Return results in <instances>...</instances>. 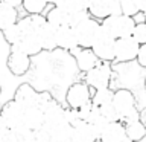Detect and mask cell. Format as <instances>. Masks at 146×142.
Listing matches in <instances>:
<instances>
[{"instance_id": "1", "label": "cell", "mask_w": 146, "mask_h": 142, "mask_svg": "<svg viewBox=\"0 0 146 142\" xmlns=\"http://www.w3.org/2000/svg\"><path fill=\"white\" fill-rule=\"evenodd\" d=\"M135 25H137V21L134 17H128V15H123V14L110 15L100 21V26L116 40L125 38V37H131Z\"/></svg>"}, {"instance_id": "2", "label": "cell", "mask_w": 146, "mask_h": 142, "mask_svg": "<svg viewBox=\"0 0 146 142\" xmlns=\"http://www.w3.org/2000/svg\"><path fill=\"white\" fill-rule=\"evenodd\" d=\"M99 27H100V23L91 15L73 26L75 34H76V40H78V46L84 49H91L93 41L99 32Z\"/></svg>"}, {"instance_id": "3", "label": "cell", "mask_w": 146, "mask_h": 142, "mask_svg": "<svg viewBox=\"0 0 146 142\" xmlns=\"http://www.w3.org/2000/svg\"><path fill=\"white\" fill-rule=\"evenodd\" d=\"M114 46H116V38H113L102 26L99 27V32L93 41L91 50L98 57L99 61H114Z\"/></svg>"}, {"instance_id": "4", "label": "cell", "mask_w": 146, "mask_h": 142, "mask_svg": "<svg viewBox=\"0 0 146 142\" xmlns=\"http://www.w3.org/2000/svg\"><path fill=\"white\" fill-rule=\"evenodd\" d=\"M111 104H113V107L116 109L119 118H120V122L125 121L126 118H129L131 115L137 113L134 93L128 89H119V90L114 92Z\"/></svg>"}, {"instance_id": "5", "label": "cell", "mask_w": 146, "mask_h": 142, "mask_svg": "<svg viewBox=\"0 0 146 142\" xmlns=\"http://www.w3.org/2000/svg\"><path fill=\"white\" fill-rule=\"evenodd\" d=\"M111 75H113V70H111L110 63L99 61L91 70L85 72V82L90 87H93L94 90L105 89V87H110Z\"/></svg>"}, {"instance_id": "6", "label": "cell", "mask_w": 146, "mask_h": 142, "mask_svg": "<svg viewBox=\"0 0 146 142\" xmlns=\"http://www.w3.org/2000/svg\"><path fill=\"white\" fill-rule=\"evenodd\" d=\"M66 102L67 107L70 109H81L84 105L91 102V92H90V86L87 82H73V84L67 89L66 93Z\"/></svg>"}, {"instance_id": "7", "label": "cell", "mask_w": 146, "mask_h": 142, "mask_svg": "<svg viewBox=\"0 0 146 142\" xmlns=\"http://www.w3.org/2000/svg\"><path fill=\"white\" fill-rule=\"evenodd\" d=\"M140 44L132 38V37H125V38H117L116 46H114V61L117 63H129L134 61L139 54Z\"/></svg>"}, {"instance_id": "8", "label": "cell", "mask_w": 146, "mask_h": 142, "mask_svg": "<svg viewBox=\"0 0 146 142\" xmlns=\"http://www.w3.org/2000/svg\"><path fill=\"white\" fill-rule=\"evenodd\" d=\"M87 11L96 20H104L110 15H116L120 12L119 0H88V8Z\"/></svg>"}, {"instance_id": "9", "label": "cell", "mask_w": 146, "mask_h": 142, "mask_svg": "<svg viewBox=\"0 0 146 142\" xmlns=\"http://www.w3.org/2000/svg\"><path fill=\"white\" fill-rule=\"evenodd\" d=\"M0 116L6 122L8 128H18L23 127V116H25V109L14 99L8 101L2 105Z\"/></svg>"}, {"instance_id": "10", "label": "cell", "mask_w": 146, "mask_h": 142, "mask_svg": "<svg viewBox=\"0 0 146 142\" xmlns=\"http://www.w3.org/2000/svg\"><path fill=\"white\" fill-rule=\"evenodd\" d=\"M6 66L12 75L21 76L25 73H27V70L31 69V57L23 54L21 50L11 48V52H9L8 60H6Z\"/></svg>"}, {"instance_id": "11", "label": "cell", "mask_w": 146, "mask_h": 142, "mask_svg": "<svg viewBox=\"0 0 146 142\" xmlns=\"http://www.w3.org/2000/svg\"><path fill=\"white\" fill-rule=\"evenodd\" d=\"M38 98H40V92H36L34 87L27 82H23L17 87L15 93H14V101L18 102L23 109H31L38 105Z\"/></svg>"}, {"instance_id": "12", "label": "cell", "mask_w": 146, "mask_h": 142, "mask_svg": "<svg viewBox=\"0 0 146 142\" xmlns=\"http://www.w3.org/2000/svg\"><path fill=\"white\" fill-rule=\"evenodd\" d=\"M14 49L21 50L23 54L29 55V57H34V55H38L41 50H43V46H41L38 32H26L23 34V37L20 38L17 44L11 46Z\"/></svg>"}, {"instance_id": "13", "label": "cell", "mask_w": 146, "mask_h": 142, "mask_svg": "<svg viewBox=\"0 0 146 142\" xmlns=\"http://www.w3.org/2000/svg\"><path fill=\"white\" fill-rule=\"evenodd\" d=\"M122 124L125 125V133L126 137L132 142H140L146 136V127L145 124L140 121L139 112L131 115L129 118H126L125 121H122Z\"/></svg>"}, {"instance_id": "14", "label": "cell", "mask_w": 146, "mask_h": 142, "mask_svg": "<svg viewBox=\"0 0 146 142\" xmlns=\"http://www.w3.org/2000/svg\"><path fill=\"white\" fill-rule=\"evenodd\" d=\"M126 139L125 125L120 121L108 122L99 135V142H123Z\"/></svg>"}, {"instance_id": "15", "label": "cell", "mask_w": 146, "mask_h": 142, "mask_svg": "<svg viewBox=\"0 0 146 142\" xmlns=\"http://www.w3.org/2000/svg\"><path fill=\"white\" fill-rule=\"evenodd\" d=\"M99 135L100 133L98 128L87 121H78L76 124H73V139L84 142H98Z\"/></svg>"}, {"instance_id": "16", "label": "cell", "mask_w": 146, "mask_h": 142, "mask_svg": "<svg viewBox=\"0 0 146 142\" xmlns=\"http://www.w3.org/2000/svg\"><path fill=\"white\" fill-rule=\"evenodd\" d=\"M73 57H75V61H76V66L81 72H88L91 70L96 64L99 63L98 57L94 55V52L91 49H84V48H76L72 50Z\"/></svg>"}, {"instance_id": "17", "label": "cell", "mask_w": 146, "mask_h": 142, "mask_svg": "<svg viewBox=\"0 0 146 142\" xmlns=\"http://www.w3.org/2000/svg\"><path fill=\"white\" fill-rule=\"evenodd\" d=\"M56 48L64 49V50H72L79 48L76 40L75 29L72 26H61L56 29Z\"/></svg>"}, {"instance_id": "18", "label": "cell", "mask_w": 146, "mask_h": 142, "mask_svg": "<svg viewBox=\"0 0 146 142\" xmlns=\"http://www.w3.org/2000/svg\"><path fill=\"white\" fill-rule=\"evenodd\" d=\"M23 127L31 131H38L44 127V112L38 107H31L25 110Z\"/></svg>"}, {"instance_id": "19", "label": "cell", "mask_w": 146, "mask_h": 142, "mask_svg": "<svg viewBox=\"0 0 146 142\" xmlns=\"http://www.w3.org/2000/svg\"><path fill=\"white\" fill-rule=\"evenodd\" d=\"M44 17H46V21L49 25H52L53 27H56V29L61 26H70V14L61 8L55 6V5L49 11L44 12Z\"/></svg>"}, {"instance_id": "20", "label": "cell", "mask_w": 146, "mask_h": 142, "mask_svg": "<svg viewBox=\"0 0 146 142\" xmlns=\"http://www.w3.org/2000/svg\"><path fill=\"white\" fill-rule=\"evenodd\" d=\"M38 37L43 46V50H53L56 49V27L46 23L38 29Z\"/></svg>"}, {"instance_id": "21", "label": "cell", "mask_w": 146, "mask_h": 142, "mask_svg": "<svg viewBox=\"0 0 146 142\" xmlns=\"http://www.w3.org/2000/svg\"><path fill=\"white\" fill-rule=\"evenodd\" d=\"M17 21H18L17 8L0 2V31L3 32L5 29H8L9 26L15 25Z\"/></svg>"}, {"instance_id": "22", "label": "cell", "mask_w": 146, "mask_h": 142, "mask_svg": "<svg viewBox=\"0 0 146 142\" xmlns=\"http://www.w3.org/2000/svg\"><path fill=\"white\" fill-rule=\"evenodd\" d=\"M53 5L64 9L68 14H73V12H79V11H87L88 0H55Z\"/></svg>"}, {"instance_id": "23", "label": "cell", "mask_w": 146, "mask_h": 142, "mask_svg": "<svg viewBox=\"0 0 146 142\" xmlns=\"http://www.w3.org/2000/svg\"><path fill=\"white\" fill-rule=\"evenodd\" d=\"M113 96H114V92L110 89V87H105V89H98L94 93H91V104L96 105V107L108 105V104L113 102Z\"/></svg>"}, {"instance_id": "24", "label": "cell", "mask_w": 146, "mask_h": 142, "mask_svg": "<svg viewBox=\"0 0 146 142\" xmlns=\"http://www.w3.org/2000/svg\"><path fill=\"white\" fill-rule=\"evenodd\" d=\"M47 5V0H23L21 8L25 9V12L31 14V15H34V14H43L44 15Z\"/></svg>"}, {"instance_id": "25", "label": "cell", "mask_w": 146, "mask_h": 142, "mask_svg": "<svg viewBox=\"0 0 146 142\" xmlns=\"http://www.w3.org/2000/svg\"><path fill=\"white\" fill-rule=\"evenodd\" d=\"M3 37H5V40L8 41L9 46L17 44L18 41H20V38L23 37V31H21L20 25H18V23H15V25L9 26L8 29H5V31H3Z\"/></svg>"}, {"instance_id": "26", "label": "cell", "mask_w": 146, "mask_h": 142, "mask_svg": "<svg viewBox=\"0 0 146 142\" xmlns=\"http://www.w3.org/2000/svg\"><path fill=\"white\" fill-rule=\"evenodd\" d=\"M119 6H120V12L123 15L135 17L137 14H140L135 0H119Z\"/></svg>"}, {"instance_id": "27", "label": "cell", "mask_w": 146, "mask_h": 142, "mask_svg": "<svg viewBox=\"0 0 146 142\" xmlns=\"http://www.w3.org/2000/svg\"><path fill=\"white\" fill-rule=\"evenodd\" d=\"M25 142H55L52 137H50V135L46 130H38V131H29L26 136Z\"/></svg>"}, {"instance_id": "28", "label": "cell", "mask_w": 146, "mask_h": 142, "mask_svg": "<svg viewBox=\"0 0 146 142\" xmlns=\"http://www.w3.org/2000/svg\"><path fill=\"white\" fill-rule=\"evenodd\" d=\"M100 113H102V116L105 118V121L107 122H116V121H120V118H119V115L116 112V109L113 107V104H108V105H102V107H99Z\"/></svg>"}, {"instance_id": "29", "label": "cell", "mask_w": 146, "mask_h": 142, "mask_svg": "<svg viewBox=\"0 0 146 142\" xmlns=\"http://www.w3.org/2000/svg\"><path fill=\"white\" fill-rule=\"evenodd\" d=\"M131 37L139 44H145L146 43V25H145V21L137 23L135 27H134V31H132V35Z\"/></svg>"}, {"instance_id": "30", "label": "cell", "mask_w": 146, "mask_h": 142, "mask_svg": "<svg viewBox=\"0 0 146 142\" xmlns=\"http://www.w3.org/2000/svg\"><path fill=\"white\" fill-rule=\"evenodd\" d=\"M135 61L139 63L141 67H145V69H146V43H145V44H140L139 54H137Z\"/></svg>"}, {"instance_id": "31", "label": "cell", "mask_w": 146, "mask_h": 142, "mask_svg": "<svg viewBox=\"0 0 146 142\" xmlns=\"http://www.w3.org/2000/svg\"><path fill=\"white\" fill-rule=\"evenodd\" d=\"M8 125H6V122L3 121V118L0 116V141H3V137H5V135L8 133Z\"/></svg>"}, {"instance_id": "32", "label": "cell", "mask_w": 146, "mask_h": 142, "mask_svg": "<svg viewBox=\"0 0 146 142\" xmlns=\"http://www.w3.org/2000/svg\"><path fill=\"white\" fill-rule=\"evenodd\" d=\"M0 2L6 3V5H11V6H14V8H18V6H21L23 0H0Z\"/></svg>"}, {"instance_id": "33", "label": "cell", "mask_w": 146, "mask_h": 142, "mask_svg": "<svg viewBox=\"0 0 146 142\" xmlns=\"http://www.w3.org/2000/svg\"><path fill=\"white\" fill-rule=\"evenodd\" d=\"M135 2H137V6H139V11L146 15V0H135Z\"/></svg>"}, {"instance_id": "34", "label": "cell", "mask_w": 146, "mask_h": 142, "mask_svg": "<svg viewBox=\"0 0 146 142\" xmlns=\"http://www.w3.org/2000/svg\"><path fill=\"white\" fill-rule=\"evenodd\" d=\"M70 142H84V141H78V139H72Z\"/></svg>"}, {"instance_id": "35", "label": "cell", "mask_w": 146, "mask_h": 142, "mask_svg": "<svg viewBox=\"0 0 146 142\" xmlns=\"http://www.w3.org/2000/svg\"><path fill=\"white\" fill-rule=\"evenodd\" d=\"M123 142H132V141H129V139H128V137H126V139H125V141H123Z\"/></svg>"}, {"instance_id": "36", "label": "cell", "mask_w": 146, "mask_h": 142, "mask_svg": "<svg viewBox=\"0 0 146 142\" xmlns=\"http://www.w3.org/2000/svg\"><path fill=\"white\" fill-rule=\"evenodd\" d=\"M140 142H146V136H145V137H143V139H141Z\"/></svg>"}, {"instance_id": "37", "label": "cell", "mask_w": 146, "mask_h": 142, "mask_svg": "<svg viewBox=\"0 0 146 142\" xmlns=\"http://www.w3.org/2000/svg\"><path fill=\"white\" fill-rule=\"evenodd\" d=\"M47 2H49V3H53V2H55V0H47Z\"/></svg>"}, {"instance_id": "38", "label": "cell", "mask_w": 146, "mask_h": 142, "mask_svg": "<svg viewBox=\"0 0 146 142\" xmlns=\"http://www.w3.org/2000/svg\"><path fill=\"white\" fill-rule=\"evenodd\" d=\"M145 89H146V78H145Z\"/></svg>"}, {"instance_id": "39", "label": "cell", "mask_w": 146, "mask_h": 142, "mask_svg": "<svg viewBox=\"0 0 146 142\" xmlns=\"http://www.w3.org/2000/svg\"><path fill=\"white\" fill-rule=\"evenodd\" d=\"M145 25H146V15H145Z\"/></svg>"}, {"instance_id": "40", "label": "cell", "mask_w": 146, "mask_h": 142, "mask_svg": "<svg viewBox=\"0 0 146 142\" xmlns=\"http://www.w3.org/2000/svg\"><path fill=\"white\" fill-rule=\"evenodd\" d=\"M0 110H2V105H0Z\"/></svg>"}, {"instance_id": "41", "label": "cell", "mask_w": 146, "mask_h": 142, "mask_svg": "<svg viewBox=\"0 0 146 142\" xmlns=\"http://www.w3.org/2000/svg\"><path fill=\"white\" fill-rule=\"evenodd\" d=\"M0 92H2V87H0Z\"/></svg>"}, {"instance_id": "42", "label": "cell", "mask_w": 146, "mask_h": 142, "mask_svg": "<svg viewBox=\"0 0 146 142\" xmlns=\"http://www.w3.org/2000/svg\"><path fill=\"white\" fill-rule=\"evenodd\" d=\"M0 142H2V141H0Z\"/></svg>"}]
</instances>
